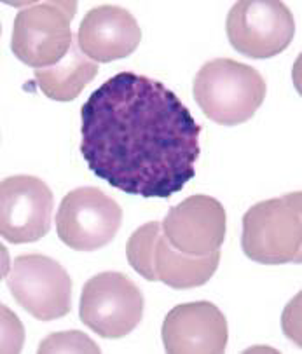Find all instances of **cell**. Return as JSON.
<instances>
[{
	"label": "cell",
	"mask_w": 302,
	"mask_h": 354,
	"mask_svg": "<svg viewBox=\"0 0 302 354\" xmlns=\"http://www.w3.org/2000/svg\"><path fill=\"white\" fill-rule=\"evenodd\" d=\"M55 198L40 178L16 175L0 185V232L12 245L42 239L51 229Z\"/></svg>",
	"instance_id": "9"
},
{
	"label": "cell",
	"mask_w": 302,
	"mask_h": 354,
	"mask_svg": "<svg viewBox=\"0 0 302 354\" xmlns=\"http://www.w3.org/2000/svg\"><path fill=\"white\" fill-rule=\"evenodd\" d=\"M37 353H100V347L88 335L72 330V332L51 333L40 342Z\"/></svg>",
	"instance_id": "16"
},
{
	"label": "cell",
	"mask_w": 302,
	"mask_h": 354,
	"mask_svg": "<svg viewBox=\"0 0 302 354\" xmlns=\"http://www.w3.org/2000/svg\"><path fill=\"white\" fill-rule=\"evenodd\" d=\"M163 236L179 252L194 257L220 252L226 239L227 215L211 196H190L168 212L161 223Z\"/></svg>",
	"instance_id": "10"
},
{
	"label": "cell",
	"mask_w": 302,
	"mask_h": 354,
	"mask_svg": "<svg viewBox=\"0 0 302 354\" xmlns=\"http://www.w3.org/2000/svg\"><path fill=\"white\" fill-rule=\"evenodd\" d=\"M77 12L76 2L48 0L23 8L12 26L11 49L32 68H48L65 58L73 42L70 28Z\"/></svg>",
	"instance_id": "4"
},
{
	"label": "cell",
	"mask_w": 302,
	"mask_h": 354,
	"mask_svg": "<svg viewBox=\"0 0 302 354\" xmlns=\"http://www.w3.org/2000/svg\"><path fill=\"white\" fill-rule=\"evenodd\" d=\"M161 232L163 230H161L159 222H149L139 227L126 243L127 262L133 267V270H136L147 281H156L152 270V255Z\"/></svg>",
	"instance_id": "15"
},
{
	"label": "cell",
	"mask_w": 302,
	"mask_h": 354,
	"mask_svg": "<svg viewBox=\"0 0 302 354\" xmlns=\"http://www.w3.org/2000/svg\"><path fill=\"white\" fill-rule=\"evenodd\" d=\"M220 252L204 257L187 255L168 243L163 232L157 238L152 255V270L156 281L164 283L170 288L190 290L203 286L219 269Z\"/></svg>",
	"instance_id": "13"
},
{
	"label": "cell",
	"mask_w": 302,
	"mask_h": 354,
	"mask_svg": "<svg viewBox=\"0 0 302 354\" xmlns=\"http://www.w3.org/2000/svg\"><path fill=\"white\" fill-rule=\"evenodd\" d=\"M302 194L290 192L251 206L243 216L241 248L264 266L301 263Z\"/></svg>",
	"instance_id": "3"
},
{
	"label": "cell",
	"mask_w": 302,
	"mask_h": 354,
	"mask_svg": "<svg viewBox=\"0 0 302 354\" xmlns=\"http://www.w3.org/2000/svg\"><path fill=\"white\" fill-rule=\"evenodd\" d=\"M194 100L201 112L220 126L250 121L266 98L264 77L250 65L231 58L204 63L194 77Z\"/></svg>",
	"instance_id": "2"
},
{
	"label": "cell",
	"mask_w": 302,
	"mask_h": 354,
	"mask_svg": "<svg viewBox=\"0 0 302 354\" xmlns=\"http://www.w3.org/2000/svg\"><path fill=\"white\" fill-rule=\"evenodd\" d=\"M76 39L89 59L110 63L135 53L142 41V30L127 9L105 4L88 11Z\"/></svg>",
	"instance_id": "12"
},
{
	"label": "cell",
	"mask_w": 302,
	"mask_h": 354,
	"mask_svg": "<svg viewBox=\"0 0 302 354\" xmlns=\"http://www.w3.org/2000/svg\"><path fill=\"white\" fill-rule=\"evenodd\" d=\"M98 73L96 62L80 51L77 41L72 42L62 62L33 72L39 89L55 102H72Z\"/></svg>",
	"instance_id": "14"
},
{
	"label": "cell",
	"mask_w": 302,
	"mask_h": 354,
	"mask_svg": "<svg viewBox=\"0 0 302 354\" xmlns=\"http://www.w3.org/2000/svg\"><path fill=\"white\" fill-rule=\"evenodd\" d=\"M143 295L123 272H100L80 293L79 318L103 339H123L143 318Z\"/></svg>",
	"instance_id": "5"
},
{
	"label": "cell",
	"mask_w": 302,
	"mask_h": 354,
	"mask_svg": "<svg viewBox=\"0 0 302 354\" xmlns=\"http://www.w3.org/2000/svg\"><path fill=\"white\" fill-rule=\"evenodd\" d=\"M168 354H222L229 340L227 319L215 304H180L166 314L161 328Z\"/></svg>",
	"instance_id": "11"
},
{
	"label": "cell",
	"mask_w": 302,
	"mask_h": 354,
	"mask_svg": "<svg viewBox=\"0 0 302 354\" xmlns=\"http://www.w3.org/2000/svg\"><path fill=\"white\" fill-rule=\"evenodd\" d=\"M123 209L96 187H79L66 194L56 213L62 243L76 252H96L116 238Z\"/></svg>",
	"instance_id": "8"
},
{
	"label": "cell",
	"mask_w": 302,
	"mask_h": 354,
	"mask_svg": "<svg viewBox=\"0 0 302 354\" xmlns=\"http://www.w3.org/2000/svg\"><path fill=\"white\" fill-rule=\"evenodd\" d=\"M226 33L240 55L254 59L273 58L294 41V16L283 2L241 0L227 15Z\"/></svg>",
	"instance_id": "7"
},
{
	"label": "cell",
	"mask_w": 302,
	"mask_h": 354,
	"mask_svg": "<svg viewBox=\"0 0 302 354\" xmlns=\"http://www.w3.org/2000/svg\"><path fill=\"white\" fill-rule=\"evenodd\" d=\"M80 153L114 189L171 198L196 176L201 126L163 82L119 72L80 109Z\"/></svg>",
	"instance_id": "1"
},
{
	"label": "cell",
	"mask_w": 302,
	"mask_h": 354,
	"mask_svg": "<svg viewBox=\"0 0 302 354\" xmlns=\"http://www.w3.org/2000/svg\"><path fill=\"white\" fill-rule=\"evenodd\" d=\"M6 283L16 302L39 322L60 319L72 309V279L62 263L46 255L16 257Z\"/></svg>",
	"instance_id": "6"
}]
</instances>
